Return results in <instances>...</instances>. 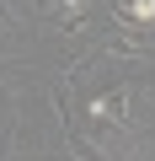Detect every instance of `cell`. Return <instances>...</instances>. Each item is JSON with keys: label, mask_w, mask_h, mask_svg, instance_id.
Returning a JSON list of instances; mask_svg holds the SVG:
<instances>
[{"label": "cell", "mask_w": 155, "mask_h": 161, "mask_svg": "<svg viewBox=\"0 0 155 161\" xmlns=\"http://www.w3.org/2000/svg\"><path fill=\"white\" fill-rule=\"evenodd\" d=\"M128 16H134V22H155V0H134Z\"/></svg>", "instance_id": "cell-1"}]
</instances>
